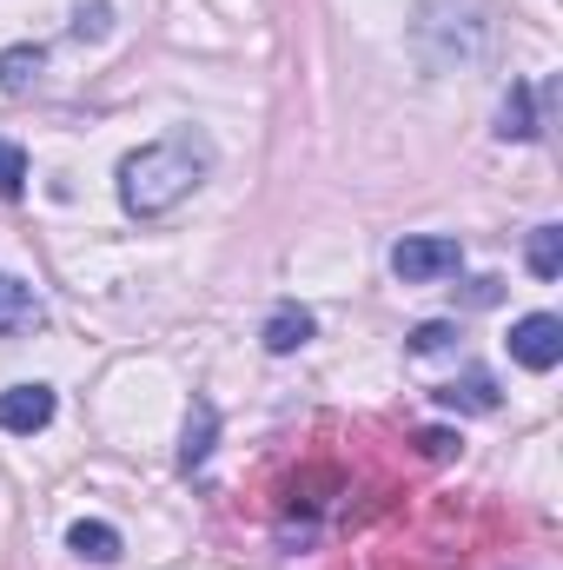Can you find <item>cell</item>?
Wrapping results in <instances>:
<instances>
[{
  "label": "cell",
  "instance_id": "obj_13",
  "mask_svg": "<svg viewBox=\"0 0 563 570\" xmlns=\"http://www.w3.org/2000/svg\"><path fill=\"white\" fill-rule=\"evenodd\" d=\"M20 193H27V153L0 140V199H20Z\"/></svg>",
  "mask_w": 563,
  "mask_h": 570
},
{
  "label": "cell",
  "instance_id": "obj_1",
  "mask_svg": "<svg viewBox=\"0 0 563 570\" xmlns=\"http://www.w3.org/2000/svg\"><path fill=\"white\" fill-rule=\"evenodd\" d=\"M213 140L199 127H172L159 140H146L140 153L120 159V206L134 219H166L172 206H186L206 179H213Z\"/></svg>",
  "mask_w": 563,
  "mask_h": 570
},
{
  "label": "cell",
  "instance_id": "obj_5",
  "mask_svg": "<svg viewBox=\"0 0 563 570\" xmlns=\"http://www.w3.org/2000/svg\"><path fill=\"white\" fill-rule=\"evenodd\" d=\"M47 325V305L33 298V285H20L13 273H0V338H27Z\"/></svg>",
  "mask_w": 563,
  "mask_h": 570
},
{
  "label": "cell",
  "instance_id": "obj_10",
  "mask_svg": "<svg viewBox=\"0 0 563 570\" xmlns=\"http://www.w3.org/2000/svg\"><path fill=\"white\" fill-rule=\"evenodd\" d=\"M67 551H73V558H87V564H120V551H127V544H120V531H113V524L80 518V524L67 531Z\"/></svg>",
  "mask_w": 563,
  "mask_h": 570
},
{
  "label": "cell",
  "instance_id": "obj_4",
  "mask_svg": "<svg viewBox=\"0 0 563 570\" xmlns=\"http://www.w3.org/2000/svg\"><path fill=\"white\" fill-rule=\"evenodd\" d=\"M47 425H53V385H7L0 392V431L33 438Z\"/></svg>",
  "mask_w": 563,
  "mask_h": 570
},
{
  "label": "cell",
  "instance_id": "obj_12",
  "mask_svg": "<svg viewBox=\"0 0 563 570\" xmlns=\"http://www.w3.org/2000/svg\"><path fill=\"white\" fill-rule=\"evenodd\" d=\"M524 259H531V273H537V279H557V273H563V226H537Z\"/></svg>",
  "mask_w": 563,
  "mask_h": 570
},
{
  "label": "cell",
  "instance_id": "obj_9",
  "mask_svg": "<svg viewBox=\"0 0 563 570\" xmlns=\"http://www.w3.org/2000/svg\"><path fill=\"white\" fill-rule=\"evenodd\" d=\"M312 332H318V325H312V312H305V305H279V312L266 318V332H259V338H266V352H273V358H292L298 345H312Z\"/></svg>",
  "mask_w": 563,
  "mask_h": 570
},
{
  "label": "cell",
  "instance_id": "obj_17",
  "mask_svg": "<svg viewBox=\"0 0 563 570\" xmlns=\"http://www.w3.org/2000/svg\"><path fill=\"white\" fill-rule=\"evenodd\" d=\"M418 444H424V458H451V451H457V438H451V431H424Z\"/></svg>",
  "mask_w": 563,
  "mask_h": 570
},
{
  "label": "cell",
  "instance_id": "obj_8",
  "mask_svg": "<svg viewBox=\"0 0 563 570\" xmlns=\"http://www.w3.org/2000/svg\"><path fill=\"white\" fill-rule=\"evenodd\" d=\"M213 438H219V412H213V399H192L186 431H179V464H186V471H199V464L213 458Z\"/></svg>",
  "mask_w": 563,
  "mask_h": 570
},
{
  "label": "cell",
  "instance_id": "obj_6",
  "mask_svg": "<svg viewBox=\"0 0 563 570\" xmlns=\"http://www.w3.org/2000/svg\"><path fill=\"white\" fill-rule=\"evenodd\" d=\"M40 73H47V47H40V40H20V47L0 53V94H7V100H27V94L40 87Z\"/></svg>",
  "mask_w": 563,
  "mask_h": 570
},
{
  "label": "cell",
  "instance_id": "obj_2",
  "mask_svg": "<svg viewBox=\"0 0 563 570\" xmlns=\"http://www.w3.org/2000/svg\"><path fill=\"white\" fill-rule=\"evenodd\" d=\"M457 266H464V246L451 233H412V239L392 246V273L405 285H437V279H451Z\"/></svg>",
  "mask_w": 563,
  "mask_h": 570
},
{
  "label": "cell",
  "instance_id": "obj_15",
  "mask_svg": "<svg viewBox=\"0 0 563 570\" xmlns=\"http://www.w3.org/2000/svg\"><path fill=\"white\" fill-rule=\"evenodd\" d=\"M451 338H457V332H451V325H437V318H431V325H418V332H412V352H444V345H451Z\"/></svg>",
  "mask_w": 563,
  "mask_h": 570
},
{
  "label": "cell",
  "instance_id": "obj_14",
  "mask_svg": "<svg viewBox=\"0 0 563 570\" xmlns=\"http://www.w3.org/2000/svg\"><path fill=\"white\" fill-rule=\"evenodd\" d=\"M107 27H113V7H107V0H93V7L73 13V33H80V40H87V33H107Z\"/></svg>",
  "mask_w": 563,
  "mask_h": 570
},
{
  "label": "cell",
  "instance_id": "obj_3",
  "mask_svg": "<svg viewBox=\"0 0 563 570\" xmlns=\"http://www.w3.org/2000/svg\"><path fill=\"white\" fill-rule=\"evenodd\" d=\"M511 358L524 372H557L563 365V318L557 312H531L511 325Z\"/></svg>",
  "mask_w": 563,
  "mask_h": 570
},
{
  "label": "cell",
  "instance_id": "obj_16",
  "mask_svg": "<svg viewBox=\"0 0 563 570\" xmlns=\"http://www.w3.org/2000/svg\"><path fill=\"white\" fill-rule=\"evenodd\" d=\"M504 298V279H471L464 285V305H497Z\"/></svg>",
  "mask_w": 563,
  "mask_h": 570
},
{
  "label": "cell",
  "instance_id": "obj_7",
  "mask_svg": "<svg viewBox=\"0 0 563 570\" xmlns=\"http://www.w3.org/2000/svg\"><path fill=\"white\" fill-rule=\"evenodd\" d=\"M544 134V120H537V87L531 80H511V94H504V107H497V140H537Z\"/></svg>",
  "mask_w": 563,
  "mask_h": 570
},
{
  "label": "cell",
  "instance_id": "obj_11",
  "mask_svg": "<svg viewBox=\"0 0 563 570\" xmlns=\"http://www.w3.org/2000/svg\"><path fill=\"white\" fill-rule=\"evenodd\" d=\"M437 405H451V412H497V385L484 372H471L464 385H437Z\"/></svg>",
  "mask_w": 563,
  "mask_h": 570
}]
</instances>
